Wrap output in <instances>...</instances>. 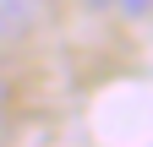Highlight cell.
<instances>
[{
  "label": "cell",
  "instance_id": "7a4b0ae2",
  "mask_svg": "<svg viewBox=\"0 0 153 147\" xmlns=\"http://www.w3.org/2000/svg\"><path fill=\"white\" fill-rule=\"evenodd\" d=\"M88 6H99V11H126V16H142L153 0H88Z\"/></svg>",
  "mask_w": 153,
  "mask_h": 147
},
{
  "label": "cell",
  "instance_id": "6da1fadb",
  "mask_svg": "<svg viewBox=\"0 0 153 147\" xmlns=\"http://www.w3.org/2000/svg\"><path fill=\"white\" fill-rule=\"evenodd\" d=\"M38 11H44V0H0V44H16L27 38Z\"/></svg>",
  "mask_w": 153,
  "mask_h": 147
},
{
  "label": "cell",
  "instance_id": "3957f363",
  "mask_svg": "<svg viewBox=\"0 0 153 147\" xmlns=\"http://www.w3.org/2000/svg\"><path fill=\"white\" fill-rule=\"evenodd\" d=\"M0 125H6V87H0Z\"/></svg>",
  "mask_w": 153,
  "mask_h": 147
}]
</instances>
